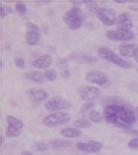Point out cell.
Here are the masks:
<instances>
[{
  "mask_svg": "<svg viewBox=\"0 0 138 155\" xmlns=\"http://www.w3.org/2000/svg\"><path fill=\"white\" fill-rule=\"evenodd\" d=\"M103 116L107 122L123 130L132 128L136 121V111L129 103L122 98L110 99V102L103 109Z\"/></svg>",
  "mask_w": 138,
  "mask_h": 155,
  "instance_id": "obj_1",
  "label": "cell"
},
{
  "mask_svg": "<svg viewBox=\"0 0 138 155\" xmlns=\"http://www.w3.org/2000/svg\"><path fill=\"white\" fill-rule=\"evenodd\" d=\"M63 20L71 30H77L82 27L86 20V14L79 8L74 7L66 12Z\"/></svg>",
  "mask_w": 138,
  "mask_h": 155,
  "instance_id": "obj_2",
  "label": "cell"
},
{
  "mask_svg": "<svg viewBox=\"0 0 138 155\" xmlns=\"http://www.w3.org/2000/svg\"><path fill=\"white\" fill-rule=\"evenodd\" d=\"M98 54L100 58L103 60H107L108 62L112 63L113 64H116L118 67L121 68H125V69H129L132 68V64L128 62L125 60H123L120 56H118L113 51L108 47L102 46L98 50Z\"/></svg>",
  "mask_w": 138,
  "mask_h": 155,
  "instance_id": "obj_3",
  "label": "cell"
},
{
  "mask_svg": "<svg viewBox=\"0 0 138 155\" xmlns=\"http://www.w3.org/2000/svg\"><path fill=\"white\" fill-rule=\"evenodd\" d=\"M70 119H71V116L69 113L59 111V112H54L45 116L42 120V123L46 127H56V126L67 124L69 122Z\"/></svg>",
  "mask_w": 138,
  "mask_h": 155,
  "instance_id": "obj_4",
  "label": "cell"
},
{
  "mask_svg": "<svg viewBox=\"0 0 138 155\" xmlns=\"http://www.w3.org/2000/svg\"><path fill=\"white\" fill-rule=\"evenodd\" d=\"M71 107V103L68 100L62 97H53L49 99L45 103V108L47 111L53 112L57 110H66Z\"/></svg>",
  "mask_w": 138,
  "mask_h": 155,
  "instance_id": "obj_5",
  "label": "cell"
},
{
  "mask_svg": "<svg viewBox=\"0 0 138 155\" xmlns=\"http://www.w3.org/2000/svg\"><path fill=\"white\" fill-rule=\"evenodd\" d=\"M26 27H27V31H26L27 44L30 46L36 45L41 37V31L39 27L33 22L28 21L26 24Z\"/></svg>",
  "mask_w": 138,
  "mask_h": 155,
  "instance_id": "obj_6",
  "label": "cell"
},
{
  "mask_svg": "<svg viewBox=\"0 0 138 155\" xmlns=\"http://www.w3.org/2000/svg\"><path fill=\"white\" fill-rule=\"evenodd\" d=\"M108 39L113 41H127L135 37L134 33L131 31H124L121 29L108 31L106 33Z\"/></svg>",
  "mask_w": 138,
  "mask_h": 155,
  "instance_id": "obj_7",
  "label": "cell"
},
{
  "mask_svg": "<svg viewBox=\"0 0 138 155\" xmlns=\"http://www.w3.org/2000/svg\"><path fill=\"white\" fill-rule=\"evenodd\" d=\"M96 15L99 21L105 26L111 27L117 22V18L114 12L112 9L107 8H99Z\"/></svg>",
  "mask_w": 138,
  "mask_h": 155,
  "instance_id": "obj_8",
  "label": "cell"
},
{
  "mask_svg": "<svg viewBox=\"0 0 138 155\" xmlns=\"http://www.w3.org/2000/svg\"><path fill=\"white\" fill-rule=\"evenodd\" d=\"M85 79L89 84L104 85L108 82V75L105 73L98 70H92L85 74Z\"/></svg>",
  "mask_w": 138,
  "mask_h": 155,
  "instance_id": "obj_9",
  "label": "cell"
},
{
  "mask_svg": "<svg viewBox=\"0 0 138 155\" xmlns=\"http://www.w3.org/2000/svg\"><path fill=\"white\" fill-rule=\"evenodd\" d=\"M76 148L83 152L96 153L101 151V149H103V144L98 141L90 140L88 142H78L76 143Z\"/></svg>",
  "mask_w": 138,
  "mask_h": 155,
  "instance_id": "obj_10",
  "label": "cell"
},
{
  "mask_svg": "<svg viewBox=\"0 0 138 155\" xmlns=\"http://www.w3.org/2000/svg\"><path fill=\"white\" fill-rule=\"evenodd\" d=\"M79 97L84 101H92L97 99L101 95V91L96 87H84L79 91Z\"/></svg>",
  "mask_w": 138,
  "mask_h": 155,
  "instance_id": "obj_11",
  "label": "cell"
},
{
  "mask_svg": "<svg viewBox=\"0 0 138 155\" xmlns=\"http://www.w3.org/2000/svg\"><path fill=\"white\" fill-rule=\"evenodd\" d=\"M69 59L72 61L78 62L79 64H93L98 62L96 57L89 55L84 53H72L69 55Z\"/></svg>",
  "mask_w": 138,
  "mask_h": 155,
  "instance_id": "obj_12",
  "label": "cell"
},
{
  "mask_svg": "<svg viewBox=\"0 0 138 155\" xmlns=\"http://www.w3.org/2000/svg\"><path fill=\"white\" fill-rule=\"evenodd\" d=\"M117 26L118 29L130 31L133 27L132 18L128 12H123L117 18Z\"/></svg>",
  "mask_w": 138,
  "mask_h": 155,
  "instance_id": "obj_13",
  "label": "cell"
},
{
  "mask_svg": "<svg viewBox=\"0 0 138 155\" xmlns=\"http://www.w3.org/2000/svg\"><path fill=\"white\" fill-rule=\"evenodd\" d=\"M119 52L121 55L126 58L135 57L138 53V45L132 43H123L119 46Z\"/></svg>",
  "mask_w": 138,
  "mask_h": 155,
  "instance_id": "obj_14",
  "label": "cell"
},
{
  "mask_svg": "<svg viewBox=\"0 0 138 155\" xmlns=\"http://www.w3.org/2000/svg\"><path fill=\"white\" fill-rule=\"evenodd\" d=\"M52 61H53V58L51 54H42V56L37 58L36 60H33L32 62V65L36 69H45L51 65Z\"/></svg>",
  "mask_w": 138,
  "mask_h": 155,
  "instance_id": "obj_15",
  "label": "cell"
},
{
  "mask_svg": "<svg viewBox=\"0 0 138 155\" xmlns=\"http://www.w3.org/2000/svg\"><path fill=\"white\" fill-rule=\"evenodd\" d=\"M27 95L29 96L32 101L35 102H42V101H45L48 98V93L47 91L45 89H29L27 91Z\"/></svg>",
  "mask_w": 138,
  "mask_h": 155,
  "instance_id": "obj_16",
  "label": "cell"
},
{
  "mask_svg": "<svg viewBox=\"0 0 138 155\" xmlns=\"http://www.w3.org/2000/svg\"><path fill=\"white\" fill-rule=\"evenodd\" d=\"M25 77L37 84H43L45 82V74L40 71H29L25 74Z\"/></svg>",
  "mask_w": 138,
  "mask_h": 155,
  "instance_id": "obj_17",
  "label": "cell"
},
{
  "mask_svg": "<svg viewBox=\"0 0 138 155\" xmlns=\"http://www.w3.org/2000/svg\"><path fill=\"white\" fill-rule=\"evenodd\" d=\"M49 145L53 149H67L72 145V142L69 140H60V139H56V140H51Z\"/></svg>",
  "mask_w": 138,
  "mask_h": 155,
  "instance_id": "obj_18",
  "label": "cell"
},
{
  "mask_svg": "<svg viewBox=\"0 0 138 155\" xmlns=\"http://www.w3.org/2000/svg\"><path fill=\"white\" fill-rule=\"evenodd\" d=\"M60 134L66 138H77L81 135V131L77 128H64Z\"/></svg>",
  "mask_w": 138,
  "mask_h": 155,
  "instance_id": "obj_19",
  "label": "cell"
},
{
  "mask_svg": "<svg viewBox=\"0 0 138 155\" xmlns=\"http://www.w3.org/2000/svg\"><path fill=\"white\" fill-rule=\"evenodd\" d=\"M6 120L8 124V125H10V126L18 127V128L21 129V130L23 128V122L19 119H18V118L14 117L13 116H10V115L7 116Z\"/></svg>",
  "mask_w": 138,
  "mask_h": 155,
  "instance_id": "obj_20",
  "label": "cell"
},
{
  "mask_svg": "<svg viewBox=\"0 0 138 155\" xmlns=\"http://www.w3.org/2000/svg\"><path fill=\"white\" fill-rule=\"evenodd\" d=\"M21 129L18 128V127H14V126H10L8 125L6 130V135L8 137L15 138L18 137L21 134Z\"/></svg>",
  "mask_w": 138,
  "mask_h": 155,
  "instance_id": "obj_21",
  "label": "cell"
},
{
  "mask_svg": "<svg viewBox=\"0 0 138 155\" xmlns=\"http://www.w3.org/2000/svg\"><path fill=\"white\" fill-rule=\"evenodd\" d=\"M89 119L94 123H100L102 122L103 116L99 111L96 110H91L89 113Z\"/></svg>",
  "mask_w": 138,
  "mask_h": 155,
  "instance_id": "obj_22",
  "label": "cell"
},
{
  "mask_svg": "<svg viewBox=\"0 0 138 155\" xmlns=\"http://www.w3.org/2000/svg\"><path fill=\"white\" fill-rule=\"evenodd\" d=\"M74 125H75L76 128H82V129H86L89 128L91 126V123L89 122V120H88L87 119H82L77 120L74 122Z\"/></svg>",
  "mask_w": 138,
  "mask_h": 155,
  "instance_id": "obj_23",
  "label": "cell"
},
{
  "mask_svg": "<svg viewBox=\"0 0 138 155\" xmlns=\"http://www.w3.org/2000/svg\"><path fill=\"white\" fill-rule=\"evenodd\" d=\"M34 145H35V149L40 152H45L50 149V145L48 143H44V142H37Z\"/></svg>",
  "mask_w": 138,
  "mask_h": 155,
  "instance_id": "obj_24",
  "label": "cell"
},
{
  "mask_svg": "<svg viewBox=\"0 0 138 155\" xmlns=\"http://www.w3.org/2000/svg\"><path fill=\"white\" fill-rule=\"evenodd\" d=\"M44 74L45 76V78H47L50 81H55L57 78L56 72L55 71L54 69H46L44 72Z\"/></svg>",
  "mask_w": 138,
  "mask_h": 155,
  "instance_id": "obj_25",
  "label": "cell"
},
{
  "mask_svg": "<svg viewBox=\"0 0 138 155\" xmlns=\"http://www.w3.org/2000/svg\"><path fill=\"white\" fill-rule=\"evenodd\" d=\"M15 8L20 14H25L27 11L26 4L24 3H22V2H18V3H16Z\"/></svg>",
  "mask_w": 138,
  "mask_h": 155,
  "instance_id": "obj_26",
  "label": "cell"
},
{
  "mask_svg": "<svg viewBox=\"0 0 138 155\" xmlns=\"http://www.w3.org/2000/svg\"><path fill=\"white\" fill-rule=\"evenodd\" d=\"M94 107V103L93 102H91V101H89V102H86L85 104H84L80 108V112L82 114L87 113L88 111L89 110H91L92 108Z\"/></svg>",
  "mask_w": 138,
  "mask_h": 155,
  "instance_id": "obj_27",
  "label": "cell"
},
{
  "mask_svg": "<svg viewBox=\"0 0 138 155\" xmlns=\"http://www.w3.org/2000/svg\"><path fill=\"white\" fill-rule=\"evenodd\" d=\"M85 4H87V8L89 9V11L93 13H96L98 12V5L96 3L94 2H85Z\"/></svg>",
  "mask_w": 138,
  "mask_h": 155,
  "instance_id": "obj_28",
  "label": "cell"
},
{
  "mask_svg": "<svg viewBox=\"0 0 138 155\" xmlns=\"http://www.w3.org/2000/svg\"><path fill=\"white\" fill-rule=\"evenodd\" d=\"M0 12H1V18H5L8 13L12 12V10L10 7L1 5V6H0Z\"/></svg>",
  "mask_w": 138,
  "mask_h": 155,
  "instance_id": "obj_29",
  "label": "cell"
},
{
  "mask_svg": "<svg viewBox=\"0 0 138 155\" xmlns=\"http://www.w3.org/2000/svg\"><path fill=\"white\" fill-rule=\"evenodd\" d=\"M127 146L130 149H138V138H134L130 140Z\"/></svg>",
  "mask_w": 138,
  "mask_h": 155,
  "instance_id": "obj_30",
  "label": "cell"
},
{
  "mask_svg": "<svg viewBox=\"0 0 138 155\" xmlns=\"http://www.w3.org/2000/svg\"><path fill=\"white\" fill-rule=\"evenodd\" d=\"M57 65L60 69H66L67 68V65H68V63H67V60L66 59H59L58 61H57Z\"/></svg>",
  "mask_w": 138,
  "mask_h": 155,
  "instance_id": "obj_31",
  "label": "cell"
},
{
  "mask_svg": "<svg viewBox=\"0 0 138 155\" xmlns=\"http://www.w3.org/2000/svg\"><path fill=\"white\" fill-rule=\"evenodd\" d=\"M123 131L127 134H131V135H133V136H138V130H136V129L127 128L123 130Z\"/></svg>",
  "mask_w": 138,
  "mask_h": 155,
  "instance_id": "obj_32",
  "label": "cell"
},
{
  "mask_svg": "<svg viewBox=\"0 0 138 155\" xmlns=\"http://www.w3.org/2000/svg\"><path fill=\"white\" fill-rule=\"evenodd\" d=\"M15 64L17 67L20 68V69H23L25 67V60L21 58H18L15 60Z\"/></svg>",
  "mask_w": 138,
  "mask_h": 155,
  "instance_id": "obj_33",
  "label": "cell"
},
{
  "mask_svg": "<svg viewBox=\"0 0 138 155\" xmlns=\"http://www.w3.org/2000/svg\"><path fill=\"white\" fill-rule=\"evenodd\" d=\"M60 75H61V77L64 78H68L70 76V72H69V70H68V69H63L62 70V72H61V74H60Z\"/></svg>",
  "mask_w": 138,
  "mask_h": 155,
  "instance_id": "obj_34",
  "label": "cell"
},
{
  "mask_svg": "<svg viewBox=\"0 0 138 155\" xmlns=\"http://www.w3.org/2000/svg\"><path fill=\"white\" fill-rule=\"evenodd\" d=\"M21 155H33L32 153L29 151H23V152L22 153Z\"/></svg>",
  "mask_w": 138,
  "mask_h": 155,
  "instance_id": "obj_35",
  "label": "cell"
},
{
  "mask_svg": "<svg viewBox=\"0 0 138 155\" xmlns=\"http://www.w3.org/2000/svg\"><path fill=\"white\" fill-rule=\"evenodd\" d=\"M134 59H135L136 62L138 63V53H137V54H136V56L134 57Z\"/></svg>",
  "mask_w": 138,
  "mask_h": 155,
  "instance_id": "obj_36",
  "label": "cell"
},
{
  "mask_svg": "<svg viewBox=\"0 0 138 155\" xmlns=\"http://www.w3.org/2000/svg\"><path fill=\"white\" fill-rule=\"evenodd\" d=\"M0 139H1V142H0V144H1V145H2V144H3V139H4V138L3 137V136H1V137H0Z\"/></svg>",
  "mask_w": 138,
  "mask_h": 155,
  "instance_id": "obj_37",
  "label": "cell"
},
{
  "mask_svg": "<svg viewBox=\"0 0 138 155\" xmlns=\"http://www.w3.org/2000/svg\"><path fill=\"white\" fill-rule=\"evenodd\" d=\"M136 113L138 114V106H137V107L136 108Z\"/></svg>",
  "mask_w": 138,
  "mask_h": 155,
  "instance_id": "obj_38",
  "label": "cell"
},
{
  "mask_svg": "<svg viewBox=\"0 0 138 155\" xmlns=\"http://www.w3.org/2000/svg\"><path fill=\"white\" fill-rule=\"evenodd\" d=\"M3 61L1 60V68H3Z\"/></svg>",
  "mask_w": 138,
  "mask_h": 155,
  "instance_id": "obj_39",
  "label": "cell"
},
{
  "mask_svg": "<svg viewBox=\"0 0 138 155\" xmlns=\"http://www.w3.org/2000/svg\"><path fill=\"white\" fill-rule=\"evenodd\" d=\"M137 73H138V69H137Z\"/></svg>",
  "mask_w": 138,
  "mask_h": 155,
  "instance_id": "obj_40",
  "label": "cell"
},
{
  "mask_svg": "<svg viewBox=\"0 0 138 155\" xmlns=\"http://www.w3.org/2000/svg\"><path fill=\"white\" fill-rule=\"evenodd\" d=\"M82 155H85V154H82Z\"/></svg>",
  "mask_w": 138,
  "mask_h": 155,
  "instance_id": "obj_41",
  "label": "cell"
}]
</instances>
